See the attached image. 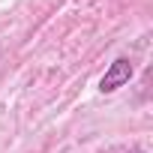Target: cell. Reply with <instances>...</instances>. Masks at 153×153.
<instances>
[{"label":"cell","mask_w":153,"mask_h":153,"mask_svg":"<svg viewBox=\"0 0 153 153\" xmlns=\"http://www.w3.org/2000/svg\"><path fill=\"white\" fill-rule=\"evenodd\" d=\"M129 153H144V150H141V147H132V150H129Z\"/></svg>","instance_id":"cell-2"},{"label":"cell","mask_w":153,"mask_h":153,"mask_svg":"<svg viewBox=\"0 0 153 153\" xmlns=\"http://www.w3.org/2000/svg\"><path fill=\"white\" fill-rule=\"evenodd\" d=\"M132 60L129 57H117L108 69H105V75L99 78V90L102 93H114V90H120V87H126L129 84V78H132Z\"/></svg>","instance_id":"cell-1"}]
</instances>
